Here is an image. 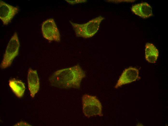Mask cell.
Returning <instances> with one entry per match:
<instances>
[{
    "instance_id": "obj_1",
    "label": "cell",
    "mask_w": 168,
    "mask_h": 126,
    "mask_svg": "<svg viewBox=\"0 0 168 126\" xmlns=\"http://www.w3.org/2000/svg\"><path fill=\"white\" fill-rule=\"evenodd\" d=\"M86 76L84 71L79 64L58 70L50 77L51 85L64 89H79L81 82Z\"/></svg>"
},
{
    "instance_id": "obj_2",
    "label": "cell",
    "mask_w": 168,
    "mask_h": 126,
    "mask_svg": "<svg viewBox=\"0 0 168 126\" xmlns=\"http://www.w3.org/2000/svg\"><path fill=\"white\" fill-rule=\"evenodd\" d=\"M104 19V17L100 16L84 24H77L70 21V23L77 36L88 38L92 37L97 32Z\"/></svg>"
},
{
    "instance_id": "obj_3",
    "label": "cell",
    "mask_w": 168,
    "mask_h": 126,
    "mask_svg": "<svg viewBox=\"0 0 168 126\" xmlns=\"http://www.w3.org/2000/svg\"><path fill=\"white\" fill-rule=\"evenodd\" d=\"M82 110L87 118L102 115V106L100 101L94 96L85 94L82 98Z\"/></svg>"
},
{
    "instance_id": "obj_4",
    "label": "cell",
    "mask_w": 168,
    "mask_h": 126,
    "mask_svg": "<svg viewBox=\"0 0 168 126\" xmlns=\"http://www.w3.org/2000/svg\"><path fill=\"white\" fill-rule=\"evenodd\" d=\"M20 47L18 34L15 32L7 45L0 65L1 68H6L11 65L14 59L18 54Z\"/></svg>"
},
{
    "instance_id": "obj_5",
    "label": "cell",
    "mask_w": 168,
    "mask_h": 126,
    "mask_svg": "<svg viewBox=\"0 0 168 126\" xmlns=\"http://www.w3.org/2000/svg\"><path fill=\"white\" fill-rule=\"evenodd\" d=\"M41 30L43 37L49 41L59 42L60 33L54 21L52 18L48 19L42 23Z\"/></svg>"
},
{
    "instance_id": "obj_6",
    "label": "cell",
    "mask_w": 168,
    "mask_h": 126,
    "mask_svg": "<svg viewBox=\"0 0 168 126\" xmlns=\"http://www.w3.org/2000/svg\"><path fill=\"white\" fill-rule=\"evenodd\" d=\"M19 11L18 6H14L0 0V19L4 25H7L11 22Z\"/></svg>"
},
{
    "instance_id": "obj_7",
    "label": "cell",
    "mask_w": 168,
    "mask_h": 126,
    "mask_svg": "<svg viewBox=\"0 0 168 126\" xmlns=\"http://www.w3.org/2000/svg\"><path fill=\"white\" fill-rule=\"evenodd\" d=\"M139 78V70L137 68L132 67L125 69L120 76L116 84L115 88L132 82Z\"/></svg>"
},
{
    "instance_id": "obj_8",
    "label": "cell",
    "mask_w": 168,
    "mask_h": 126,
    "mask_svg": "<svg viewBox=\"0 0 168 126\" xmlns=\"http://www.w3.org/2000/svg\"><path fill=\"white\" fill-rule=\"evenodd\" d=\"M28 87L31 97H34L38 91L40 87V83L36 71L30 68L27 75Z\"/></svg>"
},
{
    "instance_id": "obj_9",
    "label": "cell",
    "mask_w": 168,
    "mask_h": 126,
    "mask_svg": "<svg viewBox=\"0 0 168 126\" xmlns=\"http://www.w3.org/2000/svg\"><path fill=\"white\" fill-rule=\"evenodd\" d=\"M131 11L136 15L143 18H148L153 15L151 6L145 2L133 5L132 7Z\"/></svg>"
},
{
    "instance_id": "obj_10",
    "label": "cell",
    "mask_w": 168,
    "mask_h": 126,
    "mask_svg": "<svg viewBox=\"0 0 168 126\" xmlns=\"http://www.w3.org/2000/svg\"><path fill=\"white\" fill-rule=\"evenodd\" d=\"M158 51L152 44L146 43L145 48V58L149 63H155L159 56Z\"/></svg>"
},
{
    "instance_id": "obj_11",
    "label": "cell",
    "mask_w": 168,
    "mask_h": 126,
    "mask_svg": "<svg viewBox=\"0 0 168 126\" xmlns=\"http://www.w3.org/2000/svg\"><path fill=\"white\" fill-rule=\"evenodd\" d=\"M9 85L12 91L17 97L21 98L23 96L25 90V87L22 82L13 78L9 80Z\"/></svg>"
},
{
    "instance_id": "obj_12",
    "label": "cell",
    "mask_w": 168,
    "mask_h": 126,
    "mask_svg": "<svg viewBox=\"0 0 168 126\" xmlns=\"http://www.w3.org/2000/svg\"><path fill=\"white\" fill-rule=\"evenodd\" d=\"M69 3L71 4H74L77 3L85 2L87 1L86 0H65Z\"/></svg>"
},
{
    "instance_id": "obj_13",
    "label": "cell",
    "mask_w": 168,
    "mask_h": 126,
    "mask_svg": "<svg viewBox=\"0 0 168 126\" xmlns=\"http://www.w3.org/2000/svg\"><path fill=\"white\" fill-rule=\"evenodd\" d=\"M14 126H31L30 125L26 122L21 121L15 125Z\"/></svg>"
}]
</instances>
